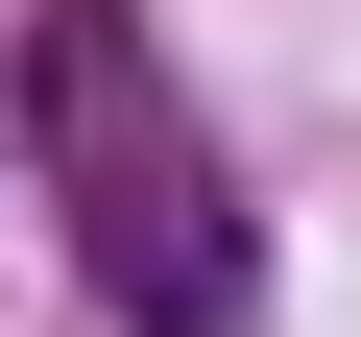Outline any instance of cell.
Segmentation results:
<instances>
[{"mask_svg":"<svg viewBox=\"0 0 361 337\" xmlns=\"http://www.w3.org/2000/svg\"><path fill=\"white\" fill-rule=\"evenodd\" d=\"M49 241L121 337H265V241H241V168L193 145L145 0H49Z\"/></svg>","mask_w":361,"mask_h":337,"instance_id":"1","label":"cell"}]
</instances>
